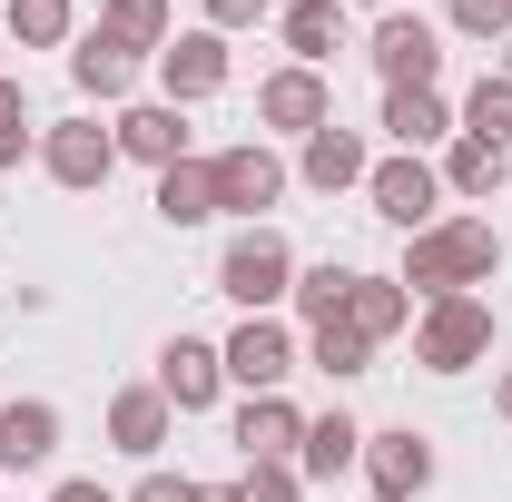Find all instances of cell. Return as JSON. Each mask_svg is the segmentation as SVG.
Masks as SVG:
<instances>
[{
	"mask_svg": "<svg viewBox=\"0 0 512 502\" xmlns=\"http://www.w3.org/2000/svg\"><path fill=\"white\" fill-rule=\"evenodd\" d=\"M404 296L414 306H434V296H483L493 276H503V237H493V217H434L424 237H404Z\"/></svg>",
	"mask_w": 512,
	"mask_h": 502,
	"instance_id": "obj_1",
	"label": "cell"
},
{
	"mask_svg": "<svg viewBox=\"0 0 512 502\" xmlns=\"http://www.w3.org/2000/svg\"><path fill=\"white\" fill-rule=\"evenodd\" d=\"M296 266H306V256L286 247L276 217H266V227H237V237L217 247V296H227L237 315H276L286 296H296Z\"/></svg>",
	"mask_w": 512,
	"mask_h": 502,
	"instance_id": "obj_2",
	"label": "cell"
},
{
	"mask_svg": "<svg viewBox=\"0 0 512 502\" xmlns=\"http://www.w3.org/2000/svg\"><path fill=\"white\" fill-rule=\"evenodd\" d=\"M365 69H375L384 89H444V20H424V10H375Z\"/></svg>",
	"mask_w": 512,
	"mask_h": 502,
	"instance_id": "obj_3",
	"label": "cell"
},
{
	"mask_svg": "<svg viewBox=\"0 0 512 502\" xmlns=\"http://www.w3.org/2000/svg\"><path fill=\"white\" fill-rule=\"evenodd\" d=\"M207 178H217V217H237V227H266V207H286V188H296V168L276 158V138H237V148H217Z\"/></svg>",
	"mask_w": 512,
	"mask_h": 502,
	"instance_id": "obj_4",
	"label": "cell"
},
{
	"mask_svg": "<svg viewBox=\"0 0 512 502\" xmlns=\"http://www.w3.org/2000/svg\"><path fill=\"white\" fill-rule=\"evenodd\" d=\"M483 355H493V306L483 296H434L414 315V365L424 375H473Z\"/></svg>",
	"mask_w": 512,
	"mask_h": 502,
	"instance_id": "obj_5",
	"label": "cell"
},
{
	"mask_svg": "<svg viewBox=\"0 0 512 502\" xmlns=\"http://www.w3.org/2000/svg\"><path fill=\"white\" fill-rule=\"evenodd\" d=\"M365 207H375L394 237H424V227L444 217V178H434V158H414V148H384L375 168H365Z\"/></svg>",
	"mask_w": 512,
	"mask_h": 502,
	"instance_id": "obj_6",
	"label": "cell"
},
{
	"mask_svg": "<svg viewBox=\"0 0 512 502\" xmlns=\"http://www.w3.org/2000/svg\"><path fill=\"white\" fill-rule=\"evenodd\" d=\"M217 355H227V384H247V394H286V375L306 365V335H296L286 315H237V325L217 335Z\"/></svg>",
	"mask_w": 512,
	"mask_h": 502,
	"instance_id": "obj_7",
	"label": "cell"
},
{
	"mask_svg": "<svg viewBox=\"0 0 512 502\" xmlns=\"http://www.w3.org/2000/svg\"><path fill=\"white\" fill-rule=\"evenodd\" d=\"M40 168H50V188H69V197H89V188H109V168H119V128L109 119H50L40 128Z\"/></svg>",
	"mask_w": 512,
	"mask_h": 502,
	"instance_id": "obj_8",
	"label": "cell"
},
{
	"mask_svg": "<svg viewBox=\"0 0 512 502\" xmlns=\"http://www.w3.org/2000/svg\"><path fill=\"white\" fill-rule=\"evenodd\" d=\"M335 119V89H325V69H266L256 79V138H316Z\"/></svg>",
	"mask_w": 512,
	"mask_h": 502,
	"instance_id": "obj_9",
	"label": "cell"
},
{
	"mask_svg": "<svg viewBox=\"0 0 512 502\" xmlns=\"http://www.w3.org/2000/svg\"><path fill=\"white\" fill-rule=\"evenodd\" d=\"M227 79H237V50H227L207 20H197V30H178V40L158 50V99H168V109H197V99H217Z\"/></svg>",
	"mask_w": 512,
	"mask_h": 502,
	"instance_id": "obj_10",
	"label": "cell"
},
{
	"mask_svg": "<svg viewBox=\"0 0 512 502\" xmlns=\"http://www.w3.org/2000/svg\"><path fill=\"white\" fill-rule=\"evenodd\" d=\"M355 473L375 483V502H424L434 493V434L384 424V434H365V463H355Z\"/></svg>",
	"mask_w": 512,
	"mask_h": 502,
	"instance_id": "obj_11",
	"label": "cell"
},
{
	"mask_svg": "<svg viewBox=\"0 0 512 502\" xmlns=\"http://www.w3.org/2000/svg\"><path fill=\"white\" fill-rule=\"evenodd\" d=\"M365 168H375V148H365V128H345V119H325L316 138H296V178H306L316 197L365 188Z\"/></svg>",
	"mask_w": 512,
	"mask_h": 502,
	"instance_id": "obj_12",
	"label": "cell"
},
{
	"mask_svg": "<svg viewBox=\"0 0 512 502\" xmlns=\"http://www.w3.org/2000/svg\"><path fill=\"white\" fill-rule=\"evenodd\" d=\"M109 128H119V158H138L148 178L178 168V158H197V148H188V109H168V99H128Z\"/></svg>",
	"mask_w": 512,
	"mask_h": 502,
	"instance_id": "obj_13",
	"label": "cell"
},
{
	"mask_svg": "<svg viewBox=\"0 0 512 502\" xmlns=\"http://www.w3.org/2000/svg\"><path fill=\"white\" fill-rule=\"evenodd\" d=\"M109 443H119L128 463H158V453L178 443V404H168L158 384H119V394H109Z\"/></svg>",
	"mask_w": 512,
	"mask_h": 502,
	"instance_id": "obj_14",
	"label": "cell"
},
{
	"mask_svg": "<svg viewBox=\"0 0 512 502\" xmlns=\"http://www.w3.org/2000/svg\"><path fill=\"white\" fill-rule=\"evenodd\" d=\"M158 394H168L178 414H207V404L227 394V355H217L207 335H168V345H158Z\"/></svg>",
	"mask_w": 512,
	"mask_h": 502,
	"instance_id": "obj_15",
	"label": "cell"
},
{
	"mask_svg": "<svg viewBox=\"0 0 512 502\" xmlns=\"http://www.w3.org/2000/svg\"><path fill=\"white\" fill-rule=\"evenodd\" d=\"M227 443H237V463H296L306 414H296L286 394H247V404H237V424H227Z\"/></svg>",
	"mask_w": 512,
	"mask_h": 502,
	"instance_id": "obj_16",
	"label": "cell"
},
{
	"mask_svg": "<svg viewBox=\"0 0 512 502\" xmlns=\"http://www.w3.org/2000/svg\"><path fill=\"white\" fill-rule=\"evenodd\" d=\"M276 40H286L296 69H325L355 40V20H345V0H276Z\"/></svg>",
	"mask_w": 512,
	"mask_h": 502,
	"instance_id": "obj_17",
	"label": "cell"
},
{
	"mask_svg": "<svg viewBox=\"0 0 512 502\" xmlns=\"http://www.w3.org/2000/svg\"><path fill=\"white\" fill-rule=\"evenodd\" d=\"M50 453H60V404L50 394H20V404L0 394V473H40Z\"/></svg>",
	"mask_w": 512,
	"mask_h": 502,
	"instance_id": "obj_18",
	"label": "cell"
},
{
	"mask_svg": "<svg viewBox=\"0 0 512 502\" xmlns=\"http://www.w3.org/2000/svg\"><path fill=\"white\" fill-rule=\"evenodd\" d=\"M69 89H79V99H99V109H128V99H138V60H128L119 40L79 30V40H69Z\"/></svg>",
	"mask_w": 512,
	"mask_h": 502,
	"instance_id": "obj_19",
	"label": "cell"
},
{
	"mask_svg": "<svg viewBox=\"0 0 512 502\" xmlns=\"http://www.w3.org/2000/svg\"><path fill=\"white\" fill-rule=\"evenodd\" d=\"M355 463H365V424H355L345 404L306 414V443H296V473H306V483H345Z\"/></svg>",
	"mask_w": 512,
	"mask_h": 502,
	"instance_id": "obj_20",
	"label": "cell"
},
{
	"mask_svg": "<svg viewBox=\"0 0 512 502\" xmlns=\"http://www.w3.org/2000/svg\"><path fill=\"white\" fill-rule=\"evenodd\" d=\"M375 128L394 138V148H414V158H434V148L453 138V99H444V89H384Z\"/></svg>",
	"mask_w": 512,
	"mask_h": 502,
	"instance_id": "obj_21",
	"label": "cell"
},
{
	"mask_svg": "<svg viewBox=\"0 0 512 502\" xmlns=\"http://www.w3.org/2000/svg\"><path fill=\"white\" fill-rule=\"evenodd\" d=\"M414 296H404V276H365L355 266V296H345V325L365 335V345H394V335H414Z\"/></svg>",
	"mask_w": 512,
	"mask_h": 502,
	"instance_id": "obj_22",
	"label": "cell"
},
{
	"mask_svg": "<svg viewBox=\"0 0 512 502\" xmlns=\"http://www.w3.org/2000/svg\"><path fill=\"white\" fill-rule=\"evenodd\" d=\"M148 207H158V227H207L217 217V178H207V158H178V168H158V188H148Z\"/></svg>",
	"mask_w": 512,
	"mask_h": 502,
	"instance_id": "obj_23",
	"label": "cell"
},
{
	"mask_svg": "<svg viewBox=\"0 0 512 502\" xmlns=\"http://www.w3.org/2000/svg\"><path fill=\"white\" fill-rule=\"evenodd\" d=\"M99 40H119L128 60H158L178 40V10L168 0H99Z\"/></svg>",
	"mask_w": 512,
	"mask_h": 502,
	"instance_id": "obj_24",
	"label": "cell"
},
{
	"mask_svg": "<svg viewBox=\"0 0 512 502\" xmlns=\"http://www.w3.org/2000/svg\"><path fill=\"white\" fill-rule=\"evenodd\" d=\"M0 40L10 50H69L79 40V0H0Z\"/></svg>",
	"mask_w": 512,
	"mask_h": 502,
	"instance_id": "obj_25",
	"label": "cell"
},
{
	"mask_svg": "<svg viewBox=\"0 0 512 502\" xmlns=\"http://www.w3.org/2000/svg\"><path fill=\"white\" fill-rule=\"evenodd\" d=\"M434 178H444V197H493V188L512 178V148H483V138H444Z\"/></svg>",
	"mask_w": 512,
	"mask_h": 502,
	"instance_id": "obj_26",
	"label": "cell"
},
{
	"mask_svg": "<svg viewBox=\"0 0 512 502\" xmlns=\"http://www.w3.org/2000/svg\"><path fill=\"white\" fill-rule=\"evenodd\" d=\"M453 138H483V148H512V79H503V69H483V79L463 89V109H453Z\"/></svg>",
	"mask_w": 512,
	"mask_h": 502,
	"instance_id": "obj_27",
	"label": "cell"
},
{
	"mask_svg": "<svg viewBox=\"0 0 512 502\" xmlns=\"http://www.w3.org/2000/svg\"><path fill=\"white\" fill-rule=\"evenodd\" d=\"M306 365H316L325 384H355V375H375V345H365L345 315H325V325H306Z\"/></svg>",
	"mask_w": 512,
	"mask_h": 502,
	"instance_id": "obj_28",
	"label": "cell"
},
{
	"mask_svg": "<svg viewBox=\"0 0 512 502\" xmlns=\"http://www.w3.org/2000/svg\"><path fill=\"white\" fill-rule=\"evenodd\" d=\"M345 296H355V266L345 256H316V266H296V296L286 306L306 315V325H325V315H345Z\"/></svg>",
	"mask_w": 512,
	"mask_h": 502,
	"instance_id": "obj_29",
	"label": "cell"
},
{
	"mask_svg": "<svg viewBox=\"0 0 512 502\" xmlns=\"http://www.w3.org/2000/svg\"><path fill=\"white\" fill-rule=\"evenodd\" d=\"M444 30L473 40V50H503L512 40V0H444Z\"/></svg>",
	"mask_w": 512,
	"mask_h": 502,
	"instance_id": "obj_30",
	"label": "cell"
},
{
	"mask_svg": "<svg viewBox=\"0 0 512 502\" xmlns=\"http://www.w3.org/2000/svg\"><path fill=\"white\" fill-rule=\"evenodd\" d=\"M40 148V119H30V89L20 79H0V168H20Z\"/></svg>",
	"mask_w": 512,
	"mask_h": 502,
	"instance_id": "obj_31",
	"label": "cell"
},
{
	"mask_svg": "<svg viewBox=\"0 0 512 502\" xmlns=\"http://www.w3.org/2000/svg\"><path fill=\"white\" fill-rule=\"evenodd\" d=\"M237 483H247V502H306V473L296 463H247Z\"/></svg>",
	"mask_w": 512,
	"mask_h": 502,
	"instance_id": "obj_32",
	"label": "cell"
},
{
	"mask_svg": "<svg viewBox=\"0 0 512 502\" xmlns=\"http://www.w3.org/2000/svg\"><path fill=\"white\" fill-rule=\"evenodd\" d=\"M207 10V30L227 40V30H256V20H276V0H197Z\"/></svg>",
	"mask_w": 512,
	"mask_h": 502,
	"instance_id": "obj_33",
	"label": "cell"
},
{
	"mask_svg": "<svg viewBox=\"0 0 512 502\" xmlns=\"http://www.w3.org/2000/svg\"><path fill=\"white\" fill-rule=\"evenodd\" d=\"M128 502H197V483H188V473H138Z\"/></svg>",
	"mask_w": 512,
	"mask_h": 502,
	"instance_id": "obj_34",
	"label": "cell"
},
{
	"mask_svg": "<svg viewBox=\"0 0 512 502\" xmlns=\"http://www.w3.org/2000/svg\"><path fill=\"white\" fill-rule=\"evenodd\" d=\"M50 502H119V493H109L99 473H69V483H60V493H50Z\"/></svg>",
	"mask_w": 512,
	"mask_h": 502,
	"instance_id": "obj_35",
	"label": "cell"
},
{
	"mask_svg": "<svg viewBox=\"0 0 512 502\" xmlns=\"http://www.w3.org/2000/svg\"><path fill=\"white\" fill-rule=\"evenodd\" d=\"M197 502H247V483H197Z\"/></svg>",
	"mask_w": 512,
	"mask_h": 502,
	"instance_id": "obj_36",
	"label": "cell"
},
{
	"mask_svg": "<svg viewBox=\"0 0 512 502\" xmlns=\"http://www.w3.org/2000/svg\"><path fill=\"white\" fill-rule=\"evenodd\" d=\"M493 414H503V424H512V365H503V375H493Z\"/></svg>",
	"mask_w": 512,
	"mask_h": 502,
	"instance_id": "obj_37",
	"label": "cell"
},
{
	"mask_svg": "<svg viewBox=\"0 0 512 502\" xmlns=\"http://www.w3.org/2000/svg\"><path fill=\"white\" fill-rule=\"evenodd\" d=\"M493 69H503V79H512V40H503V50H493Z\"/></svg>",
	"mask_w": 512,
	"mask_h": 502,
	"instance_id": "obj_38",
	"label": "cell"
},
{
	"mask_svg": "<svg viewBox=\"0 0 512 502\" xmlns=\"http://www.w3.org/2000/svg\"><path fill=\"white\" fill-rule=\"evenodd\" d=\"M345 10H355V0H345ZM365 10H394V0H365Z\"/></svg>",
	"mask_w": 512,
	"mask_h": 502,
	"instance_id": "obj_39",
	"label": "cell"
},
{
	"mask_svg": "<svg viewBox=\"0 0 512 502\" xmlns=\"http://www.w3.org/2000/svg\"><path fill=\"white\" fill-rule=\"evenodd\" d=\"M0 50H10V40H0ZM0 79H10V69H0Z\"/></svg>",
	"mask_w": 512,
	"mask_h": 502,
	"instance_id": "obj_40",
	"label": "cell"
}]
</instances>
